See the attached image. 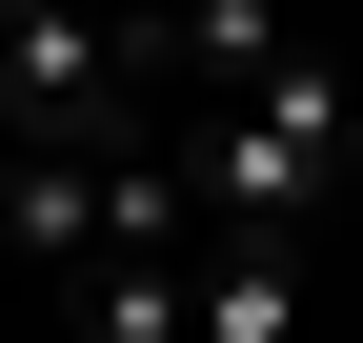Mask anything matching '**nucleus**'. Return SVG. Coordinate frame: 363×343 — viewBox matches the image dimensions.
<instances>
[{
    "label": "nucleus",
    "instance_id": "5",
    "mask_svg": "<svg viewBox=\"0 0 363 343\" xmlns=\"http://www.w3.org/2000/svg\"><path fill=\"white\" fill-rule=\"evenodd\" d=\"M182 263H202V242H121V263L81 283V343H202L182 323Z\"/></svg>",
    "mask_w": 363,
    "mask_h": 343
},
{
    "label": "nucleus",
    "instance_id": "1",
    "mask_svg": "<svg viewBox=\"0 0 363 343\" xmlns=\"http://www.w3.org/2000/svg\"><path fill=\"white\" fill-rule=\"evenodd\" d=\"M343 142H363V61H283V81H242V101H202V142H182L202 242H303L323 182H343Z\"/></svg>",
    "mask_w": 363,
    "mask_h": 343
},
{
    "label": "nucleus",
    "instance_id": "4",
    "mask_svg": "<svg viewBox=\"0 0 363 343\" xmlns=\"http://www.w3.org/2000/svg\"><path fill=\"white\" fill-rule=\"evenodd\" d=\"M182 323L202 343H303V242H202L182 263Z\"/></svg>",
    "mask_w": 363,
    "mask_h": 343
},
{
    "label": "nucleus",
    "instance_id": "2",
    "mask_svg": "<svg viewBox=\"0 0 363 343\" xmlns=\"http://www.w3.org/2000/svg\"><path fill=\"white\" fill-rule=\"evenodd\" d=\"M142 81H162V21L142 0H0V101H21V142L142 101Z\"/></svg>",
    "mask_w": 363,
    "mask_h": 343
},
{
    "label": "nucleus",
    "instance_id": "3",
    "mask_svg": "<svg viewBox=\"0 0 363 343\" xmlns=\"http://www.w3.org/2000/svg\"><path fill=\"white\" fill-rule=\"evenodd\" d=\"M121 182H142V142H101V162H81V142H21V182H0V242H21V263L81 303V283L121 263Z\"/></svg>",
    "mask_w": 363,
    "mask_h": 343
}]
</instances>
